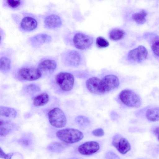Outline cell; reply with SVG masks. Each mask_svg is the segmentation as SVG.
Returning a JSON list of instances; mask_svg holds the SVG:
<instances>
[{
    "mask_svg": "<svg viewBox=\"0 0 159 159\" xmlns=\"http://www.w3.org/2000/svg\"><path fill=\"white\" fill-rule=\"evenodd\" d=\"M70 35L69 43L78 49H88L92 46L93 43V38L83 32L76 31L72 33Z\"/></svg>",
    "mask_w": 159,
    "mask_h": 159,
    "instance_id": "1",
    "label": "cell"
},
{
    "mask_svg": "<svg viewBox=\"0 0 159 159\" xmlns=\"http://www.w3.org/2000/svg\"><path fill=\"white\" fill-rule=\"evenodd\" d=\"M56 135L61 141L68 144L78 142L84 137L82 132L73 128H66L59 130L57 132Z\"/></svg>",
    "mask_w": 159,
    "mask_h": 159,
    "instance_id": "2",
    "label": "cell"
},
{
    "mask_svg": "<svg viewBox=\"0 0 159 159\" xmlns=\"http://www.w3.org/2000/svg\"><path fill=\"white\" fill-rule=\"evenodd\" d=\"M119 97L123 104L130 107L138 108L142 104L140 97L130 89H125L121 91L119 94Z\"/></svg>",
    "mask_w": 159,
    "mask_h": 159,
    "instance_id": "3",
    "label": "cell"
},
{
    "mask_svg": "<svg viewBox=\"0 0 159 159\" xmlns=\"http://www.w3.org/2000/svg\"><path fill=\"white\" fill-rule=\"evenodd\" d=\"M61 58L63 62L66 65L76 67L80 65L85 58L80 52L74 50H69L63 52Z\"/></svg>",
    "mask_w": 159,
    "mask_h": 159,
    "instance_id": "4",
    "label": "cell"
},
{
    "mask_svg": "<svg viewBox=\"0 0 159 159\" xmlns=\"http://www.w3.org/2000/svg\"><path fill=\"white\" fill-rule=\"evenodd\" d=\"M48 120L50 124L54 127L61 128L66 123V118L63 111L58 107L51 110L48 113Z\"/></svg>",
    "mask_w": 159,
    "mask_h": 159,
    "instance_id": "5",
    "label": "cell"
},
{
    "mask_svg": "<svg viewBox=\"0 0 159 159\" xmlns=\"http://www.w3.org/2000/svg\"><path fill=\"white\" fill-rule=\"evenodd\" d=\"M56 82L59 88L63 91L67 92L73 88L74 78L71 73L68 72H60L56 76Z\"/></svg>",
    "mask_w": 159,
    "mask_h": 159,
    "instance_id": "6",
    "label": "cell"
},
{
    "mask_svg": "<svg viewBox=\"0 0 159 159\" xmlns=\"http://www.w3.org/2000/svg\"><path fill=\"white\" fill-rule=\"evenodd\" d=\"M148 52L145 47L140 45L130 50L128 53L127 58L131 62H140L147 59Z\"/></svg>",
    "mask_w": 159,
    "mask_h": 159,
    "instance_id": "7",
    "label": "cell"
},
{
    "mask_svg": "<svg viewBox=\"0 0 159 159\" xmlns=\"http://www.w3.org/2000/svg\"><path fill=\"white\" fill-rule=\"evenodd\" d=\"M18 74L23 79L31 81L40 78L42 73L37 68L25 67L20 69L18 71Z\"/></svg>",
    "mask_w": 159,
    "mask_h": 159,
    "instance_id": "8",
    "label": "cell"
},
{
    "mask_svg": "<svg viewBox=\"0 0 159 159\" xmlns=\"http://www.w3.org/2000/svg\"><path fill=\"white\" fill-rule=\"evenodd\" d=\"M112 144L117 151L122 154H125L131 149L130 145L128 140L119 134L115 135L113 138Z\"/></svg>",
    "mask_w": 159,
    "mask_h": 159,
    "instance_id": "9",
    "label": "cell"
},
{
    "mask_svg": "<svg viewBox=\"0 0 159 159\" xmlns=\"http://www.w3.org/2000/svg\"><path fill=\"white\" fill-rule=\"evenodd\" d=\"M38 25L37 19L34 16L28 15L23 16L19 24L20 30L25 32H30L35 30Z\"/></svg>",
    "mask_w": 159,
    "mask_h": 159,
    "instance_id": "10",
    "label": "cell"
},
{
    "mask_svg": "<svg viewBox=\"0 0 159 159\" xmlns=\"http://www.w3.org/2000/svg\"><path fill=\"white\" fill-rule=\"evenodd\" d=\"M103 86L105 93L117 88L120 84L118 77L113 75H108L102 79Z\"/></svg>",
    "mask_w": 159,
    "mask_h": 159,
    "instance_id": "11",
    "label": "cell"
},
{
    "mask_svg": "<svg viewBox=\"0 0 159 159\" xmlns=\"http://www.w3.org/2000/svg\"><path fill=\"white\" fill-rule=\"evenodd\" d=\"M99 148L100 146L98 142L95 141H90L80 145L78 147V150L82 155H89L96 152Z\"/></svg>",
    "mask_w": 159,
    "mask_h": 159,
    "instance_id": "12",
    "label": "cell"
},
{
    "mask_svg": "<svg viewBox=\"0 0 159 159\" xmlns=\"http://www.w3.org/2000/svg\"><path fill=\"white\" fill-rule=\"evenodd\" d=\"M56 61L51 58H45L39 62L37 68L42 72L52 73L57 67Z\"/></svg>",
    "mask_w": 159,
    "mask_h": 159,
    "instance_id": "13",
    "label": "cell"
},
{
    "mask_svg": "<svg viewBox=\"0 0 159 159\" xmlns=\"http://www.w3.org/2000/svg\"><path fill=\"white\" fill-rule=\"evenodd\" d=\"M62 23L61 17L55 14H50L46 16L44 20L45 27L48 29H53L60 27Z\"/></svg>",
    "mask_w": 159,
    "mask_h": 159,
    "instance_id": "14",
    "label": "cell"
},
{
    "mask_svg": "<svg viewBox=\"0 0 159 159\" xmlns=\"http://www.w3.org/2000/svg\"><path fill=\"white\" fill-rule=\"evenodd\" d=\"M51 37L48 34L40 33L34 35L30 38L29 42L34 47H39L44 43L50 42Z\"/></svg>",
    "mask_w": 159,
    "mask_h": 159,
    "instance_id": "15",
    "label": "cell"
},
{
    "mask_svg": "<svg viewBox=\"0 0 159 159\" xmlns=\"http://www.w3.org/2000/svg\"><path fill=\"white\" fill-rule=\"evenodd\" d=\"M100 79L94 77L88 79L86 82V87L91 93L98 95L102 94Z\"/></svg>",
    "mask_w": 159,
    "mask_h": 159,
    "instance_id": "16",
    "label": "cell"
},
{
    "mask_svg": "<svg viewBox=\"0 0 159 159\" xmlns=\"http://www.w3.org/2000/svg\"><path fill=\"white\" fill-rule=\"evenodd\" d=\"M125 35V32L119 28H115L111 30L108 33V37L111 40L119 42L123 39Z\"/></svg>",
    "mask_w": 159,
    "mask_h": 159,
    "instance_id": "17",
    "label": "cell"
},
{
    "mask_svg": "<svg viewBox=\"0 0 159 159\" xmlns=\"http://www.w3.org/2000/svg\"><path fill=\"white\" fill-rule=\"evenodd\" d=\"M146 118L149 121H159V107H155L148 109L145 112Z\"/></svg>",
    "mask_w": 159,
    "mask_h": 159,
    "instance_id": "18",
    "label": "cell"
},
{
    "mask_svg": "<svg viewBox=\"0 0 159 159\" xmlns=\"http://www.w3.org/2000/svg\"><path fill=\"white\" fill-rule=\"evenodd\" d=\"M11 59L6 56H1L0 58V70L3 73L8 72L11 68Z\"/></svg>",
    "mask_w": 159,
    "mask_h": 159,
    "instance_id": "19",
    "label": "cell"
},
{
    "mask_svg": "<svg viewBox=\"0 0 159 159\" xmlns=\"http://www.w3.org/2000/svg\"><path fill=\"white\" fill-rule=\"evenodd\" d=\"M16 111L13 108L1 106L0 115L1 116L7 118H15L17 116Z\"/></svg>",
    "mask_w": 159,
    "mask_h": 159,
    "instance_id": "20",
    "label": "cell"
},
{
    "mask_svg": "<svg viewBox=\"0 0 159 159\" xmlns=\"http://www.w3.org/2000/svg\"><path fill=\"white\" fill-rule=\"evenodd\" d=\"M147 14V11L143 10L133 14L131 17L132 20L137 24H142L146 21V17Z\"/></svg>",
    "mask_w": 159,
    "mask_h": 159,
    "instance_id": "21",
    "label": "cell"
},
{
    "mask_svg": "<svg viewBox=\"0 0 159 159\" xmlns=\"http://www.w3.org/2000/svg\"><path fill=\"white\" fill-rule=\"evenodd\" d=\"M49 97L46 93H43L35 97L33 100V104L36 107H41L46 104L48 102Z\"/></svg>",
    "mask_w": 159,
    "mask_h": 159,
    "instance_id": "22",
    "label": "cell"
},
{
    "mask_svg": "<svg viewBox=\"0 0 159 159\" xmlns=\"http://www.w3.org/2000/svg\"><path fill=\"white\" fill-rule=\"evenodd\" d=\"M12 126V124L10 121L0 119V136H5L8 134L11 130Z\"/></svg>",
    "mask_w": 159,
    "mask_h": 159,
    "instance_id": "23",
    "label": "cell"
},
{
    "mask_svg": "<svg viewBox=\"0 0 159 159\" xmlns=\"http://www.w3.org/2000/svg\"><path fill=\"white\" fill-rule=\"evenodd\" d=\"M24 3L23 1L20 0H5L3 1V4L5 7L14 10L20 8Z\"/></svg>",
    "mask_w": 159,
    "mask_h": 159,
    "instance_id": "24",
    "label": "cell"
},
{
    "mask_svg": "<svg viewBox=\"0 0 159 159\" xmlns=\"http://www.w3.org/2000/svg\"><path fill=\"white\" fill-rule=\"evenodd\" d=\"M66 144L59 142H55L50 144L48 147L49 151L55 152H60L62 151L66 147Z\"/></svg>",
    "mask_w": 159,
    "mask_h": 159,
    "instance_id": "25",
    "label": "cell"
},
{
    "mask_svg": "<svg viewBox=\"0 0 159 159\" xmlns=\"http://www.w3.org/2000/svg\"><path fill=\"white\" fill-rule=\"evenodd\" d=\"M75 122L81 127H85L90 123L89 119L87 117L83 116H79L75 119Z\"/></svg>",
    "mask_w": 159,
    "mask_h": 159,
    "instance_id": "26",
    "label": "cell"
},
{
    "mask_svg": "<svg viewBox=\"0 0 159 159\" xmlns=\"http://www.w3.org/2000/svg\"><path fill=\"white\" fill-rule=\"evenodd\" d=\"M96 44L98 48H102L107 47L109 43L108 41L104 37L99 36L96 38Z\"/></svg>",
    "mask_w": 159,
    "mask_h": 159,
    "instance_id": "27",
    "label": "cell"
},
{
    "mask_svg": "<svg viewBox=\"0 0 159 159\" xmlns=\"http://www.w3.org/2000/svg\"><path fill=\"white\" fill-rule=\"evenodd\" d=\"M151 48L154 53L159 57V39H157L153 43Z\"/></svg>",
    "mask_w": 159,
    "mask_h": 159,
    "instance_id": "28",
    "label": "cell"
},
{
    "mask_svg": "<svg viewBox=\"0 0 159 159\" xmlns=\"http://www.w3.org/2000/svg\"><path fill=\"white\" fill-rule=\"evenodd\" d=\"M27 91L30 93H35L38 92L40 90V88L37 85L34 84H30L26 87Z\"/></svg>",
    "mask_w": 159,
    "mask_h": 159,
    "instance_id": "29",
    "label": "cell"
},
{
    "mask_svg": "<svg viewBox=\"0 0 159 159\" xmlns=\"http://www.w3.org/2000/svg\"><path fill=\"white\" fill-rule=\"evenodd\" d=\"M92 134L95 136L101 137L104 135L103 130L101 128H97L93 130L92 132Z\"/></svg>",
    "mask_w": 159,
    "mask_h": 159,
    "instance_id": "30",
    "label": "cell"
},
{
    "mask_svg": "<svg viewBox=\"0 0 159 159\" xmlns=\"http://www.w3.org/2000/svg\"><path fill=\"white\" fill-rule=\"evenodd\" d=\"M0 157L4 159H11L14 154L13 153L6 154L0 148Z\"/></svg>",
    "mask_w": 159,
    "mask_h": 159,
    "instance_id": "31",
    "label": "cell"
},
{
    "mask_svg": "<svg viewBox=\"0 0 159 159\" xmlns=\"http://www.w3.org/2000/svg\"><path fill=\"white\" fill-rule=\"evenodd\" d=\"M106 159H120L119 157L112 152H108L106 154Z\"/></svg>",
    "mask_w": 159,
    "mask_h": 159,
    "instance_id": "32",
    "label": "cell"
},
{
    "mask_svg": "<svg viewBox=\"0 0 159 159\" xmlns=\"http://www.w3.org/2000/svg\"><path fill=\"white\" fill-rule=\"evenodd\" d=\"M153 132L159 141V126H157L153 130Z\"/></svg>",
    "mask_w": 159,
    "mask_h": 159,
    "instance_id": "33",
    "label": "cell"
},
{
    "mask_svg": "<svg viewBox=\"0 0 159 159\" xmlns=\"http://www.w3.org/2000/svg\"><path fill=\"white\" fill-rule=\"evenodd\" d=\"M21 142L25 145L27 146L29 144V141L28 139H23L21 140Z\"/></svg>",
    "mask_w": 159,
    "mask_h": 159,
    "instance_id": "34",
    "label": "cell"
}]
</instances>
